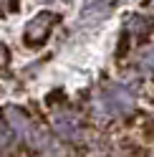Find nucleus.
<instances>
[{"label": "nucleus", "mask_w": 154, "mask_h": 157, "mask_svg": "<svg viewBox=\"0 0 154 157\" xmlns=\"http://www.w3.org/2000/svg\"><path fill=\"white\" fill-rule=\"evenodd\" d=\"M8 61H10V53H8V48H5V43H0V66H5Z\"/></svg>", "instance_id": "1a4fd4ad"}, {"label": "nucleus", "mask_w": 154, "mask_h": 157, "mask_svg": "<svg viewBox=\"0 0 154 157\" xmlns=\"http://www.w3.org/2000/svg\"><path fill=\"white\" fill-rule=\"evenodd\" d=\"M51 127H53V134L68 144H79L86 140L83 122L79 119V114H73L68 109H53L51 112Z\"/></svg>", "instance_id": "f03ea898"}, {"label": "nucleus", "mask_w": 154, "mask_h": 157, "mask_svg": "<svg viewBox=\"0 0 154 157\" xmlns=\"http://www.w3.org/2000/svg\"><path fill=\"white\" fill-rule=\"evenodd\" d=\"M101 96L106 101L109 112L114 114V119H129L137 114V91L124 81H111L101 89Z\"/></svg>", "instance_id": "f257e3e1"}, {"label": "nucleus", "mask_w": 154, "mask_h": 157, "mask_svg": "<svg viewBox=\"0 0 154 157\" xmlns=\"http://www.w3.org/2000/svg\"><path fill=\"white\" fill-rule=\"evenodd\" d=\"M61 21V15L58 13H53V10H43V13H38L31 23L25 25V31H23V43L25 46H31V48H38V46H43L46 43V38L51 36V28Z\"/></svg>", "instance_id": "7ed1b4c3"}, {"label": "nucleus", "mask_w": 154, "mask_h": 157, "mask_svg": "<svg viewBox=\"0 0 154 157\" xmlns=\"http://www.w3.org/2000/svg\"><path fill=\"white\" fill-rule=\"evenodd\" d=\"M131 71L137 74L139 78H149V81H154V46H147V48H141V51L137 53Z\"/></svg>", "instance_id": "39448f33"}, {"label": "nucleus", "mask_w": 154, "mask_h": 157, "mask_svg": "<svg viewBox=\"0 0 154 157\" xmlns=\"http://www.w3.org/2000/svg\"><path fill=\"white\" fill-rule=\"evenodd\" d=\"M149 101H152V104H154V91H152V94H149Z\"/></svg>", "instance_id": "9b49d317"}, {"label": "nucleus", "mask_w": 154, "mask_h": 157, "mask_svg": "<svg viewBox=\"0 0 154 157\" xmlns=\"http://www.w3.org/2000/svg\"><path fill=\"white\" fill-rule=\"evenodd\" d=\"M15 3H18V0H0V10H5V8H10V10H13Z\"/></svg>", "instance_id": "9d476101"}, {"label": "nucleus", "mask_w": 154, "mask_h": 157, "mask_svg": "<svg viewBox=\"0 0 154 157\" xmlns=\"http://www.w3.org/2000/svg\"><path fill=\"white\" fill-rule=\"evenodd\" d=\"M15 147H20V144H18V140H15L13 129L8 127V122H5V119H0V157L13 155V150H15Z\"/></svg>", "instance_id": "423d86ee"}, {"label": "nucleus", "mask_w": 154, "mask_h": 157, "mask_svg": "<svg viewBox=\"0 0 154 157\" xmlns=\"http://www.w3.org/2000/svg\"><path fill=\"white\" fill-rule=\"evenodd\" d=\"M119 157H149V152H147V147H144L137 137H124V140H119Z\"/></svg>", "instance_id": "0eeeda50"}, {"label": "nucleus", "mask_w": 154, "mask_h": 157, "mask_svg": "<svg viewBox=\"0 0 154 157\" xmlns=\"http://www.w3.org/2000/svg\"><path fill=\"white\" fill-rule=\"evenodd\" d=\"M134 132H137V140L141 144L152 147L154 144V114L137 109V114H134Z\"/></svg>", "instance_id": "20e7f679"}, {"label": "nucleus", "mask_w": 154, "mask_h": 157, "mask_svg": "<svg viewBox=\"0 0 154 157\" xmlns=\"http://www.w3.org/2000/svg\"><path fill=\"white\" fill-rule=\"evenodd\" d=\"M41 3H51V0H41Z\"/></svg>", "instance_id": "f8f14e48"}, {"label": "nucleus", "mask_w": 154, "mask_h": 157, "mask_svg": "<svg viewBox=\"0 0 154 157\" xmlns=\"http://www.w3.org/2000/svg\"><path fill=\"white\" fill-rule=\"evenodd\" d=\"M152 28H154L152 18H149V15H144V13H134V15L129 18V23H127V31L134 33V36H147Z\"/></svg>", "instance_id": "6e6552de"}]
</instances>
